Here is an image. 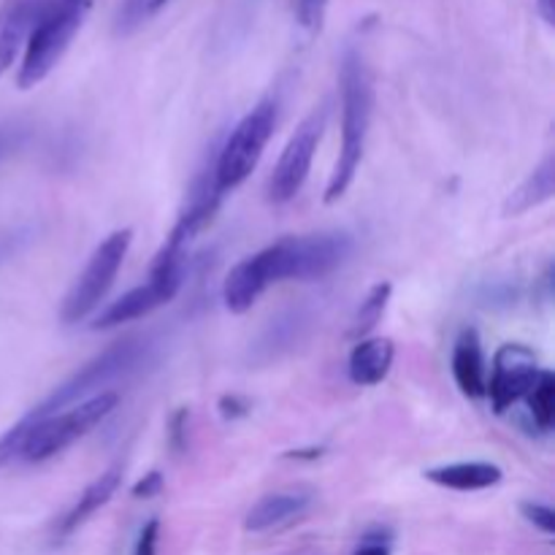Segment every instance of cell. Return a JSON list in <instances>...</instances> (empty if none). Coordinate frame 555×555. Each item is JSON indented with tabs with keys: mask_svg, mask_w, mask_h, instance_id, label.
<instances>
[{
	"mask_svg": "<svg viewBox=\"0 0 555 555\" xmlns=\"http://www.w3.org/2000/svg\"><path fill=\"white\" fill-rule=\"evenodd\" d=\"M555 193V160L553 157H545L518 188L509 193V198L504 201V215L518 217L526 215V211L537 209V206L547 204Z\"/></svg>",
	"mask_w": 555,
	"mask_h": 555,
	"instance_id": "obj_18",
	"label": "cell"
},
{
	"mask_svg": "<svg viewBox=\"0 0 555 555\" xmlns=\"http://www.w3.org/2000/svg\"><path fill=\"white\" fill-rule=\"evenodd\" d=\"M396 347L393 341L385 339V336H374V339H358V345L352 347L350 363H347V372L350 379L358 388H374V385L383 383L385 377L393 369Z\"/></svg>",
	"mask_w": 555,
	"mask_h": 555,
	"instance_id": "obj_14",
	"label": "cell"
},
{
	"mask_svg": "<svg viewBox=\"0 0 555 555\" xmlns=\"http://www.w3.org/2000/svg\"><path fill=\"white\" fill-rule=\"evenodd\" d=\"M184 258L188 249L177 247V244H163L157 249L155 260L150 266V280L144 285L133 287V291L122 293L117 301L101 309L95 320H92V331H112L125 323H135V320L146 318L155 309L166 307L168 301L177 298V293L184 285Z\"/></svg>",
	"mask_w": 555,
	"mask_h": 555,
	"instance_id": "obj_6",
	"label": "cell"
},
{
	"mask_svg": "<svg viewBox=\"0 0 555 555\" xmlns=\"http://www.w3.org/2000/svg\"><path fill=\"white\" fill-rule=\"evenodd\" d=\"M390 293H393V285H390V282H377V285L366 293V298H363L361 307H358L356 320H352L350 336L361 339V336L372 334V331L377 328L379 320L385 318V309H388Z\"/></svg>",
	"mask_w": 555,
	"mask_h": 555,
	"instance_id": "obj_19",
	"label": "cell"
},
{
	"mask_svg": "<svg viewBox=\"0 0 555 555\" xmlns=\"http://www.w3.org/2000/svg\"><path fill=\"white\" fill-rule=\"evenodd\" d=\"M119 482H122V475H119L117 466L108 472H103L101 477H95V480H92L90 486L79 493V499L74 502V507H70L68 513L63 515V520H60V526H57L60 540H65V537H70L74 531H79L81 526H85L87 520L98 513V509L106 507V504L117 496Z\"/></svg>",
	"mask_w": 555,
	"mask_h": 555,
	"instance_id": "obj_16",
	"label": "cell"
},
{
	"mask_svg": "<svg viewBox=\"0 0 555 555\" xmlns=\"http://www.w3.org/2000/svg\"><path fill=\"white\" fill-rule=\"evenodd\" d=\"M520 515H524L534 529H540L542 534H555V513L547 504L524 502L520 504Z\"/></svg>",
	"mask_w": 555,
	"mask_h": 555,
	"instance_id": "obj_24",
	"label": "cell"
},
{
	"mask_svg": "<svg viewBox=\"0 0 555 555\" xmlns=\"http://www.w3.org/2000/svg\"><path fill=\"white\" fill-rule=\"evenodd\" d=\"M25 434H27V417H22L20 423H14V426L0 437V469L14 464V461H20V448Z\"/></svg>",
	"mask_w": 555,
	"mask_h": 555,
	"instance_id": "obj_21",
	"label": "cell"
},
{
	"mask_svg": "<svg viewBox=\"0 0 555 555\" xmlns=\"http://www.w3.org/2000/svg\"><path fill=\"white\" fill-rule=\"evenodd\" d=\"M328 11V0H298V25L307 33H320Z\"/></svg>",
	"mask_w": 555,
	"mask_h": 555,
	"instance_id": "obj_22",
	"label": "cell"
},
{
	"mask_svg": "<svg viewBox=\"0 0 555 555\" xmlns=\"http://www.w3.org/2000/svg\"><path fill=\"white\" fill-rule=\"evenodd\" d=\"M87 11H90V0H41V9L27 36L20 74H16L20 90L41 85L57 68L79 33Z\"/></svg>",
	"mask_w": 555,
	"mask_h": 555,
	"instance_id": "obj_4",
	"label": "cell"
},
{
	"mask_svg": "<svg viewBox=\"0 0 555 555\" xmlns=\"http://www.w3.org/2000/svg\"><path fill=\"white\" fill-rule=\"evenodd\" d=\"M157 540H160V520L152 518L141 526L133 555H157Z\"/></svg>",
	"mask_w": 555,
	"mask_h": 555,
	"instance_id": "obj_26",
	"label": "cell"
},
{
	"mask_svg": "<svg viewBox=\"0 0 555 555\" xmlns=\"http://www.w3.org/2000/svg\"><path fill=\"white\" fill-rule=\"evenodd\" d=\"M188 426H190V410H177L168 421V444L173 453H184L188 450Z\"/></svg>",
	"mask_w": 555,
	"mask_h": 555,
	"instance_id": "obj_25",
	"label": "cell"
},
{
	"mask_svg": "<svg viewBox=\"0 0 555 555\" xmlns=\"http://www.w3.org/2000/svg\"><path fill=\"white\" fill-rule=\"evenodd\" d=\"M526 399H529V410L537 428H540V431H551L555 423V374L542 369L534 388H531V393L526 396Z\"/></svg>",
	"mask_w": 555,
	"mask_h": 555,
	"instance_id": "obj_20",
	"label": "cell"
},
{
	"mask_svg": "<svg viewBox=\"0 0 555 555\" xmlns=\"http://www.w3.org/2000/svg\"><path fill=\"white\" fill-rule=\"evenodd\" d=\"M350 233H309L287 236L269 244L260 253L238 260L225 276L222 301L231 314H244L258 304V298L280 282H312L334 274L352 255Z\"/></svg>",
	"mask_w": 555,
	"mask_h": 555,
	"instance_id": "obj_1",
	"label": "cell"
},
{
	"mask_svg": "<svg viewBox=\"0 0 555 555\" xmlns=\"http://www.w3.org/2000/svg\"><path fill=\"white\" fill-rule=\"evenodd\" d=\"M276 128V101L263 98L253 112L244 114L236 128L228 133L225 144L215 157V188L225 198L236 188H242L258 168L266 146Z\"/></svg>",
	"mask_w": 555,
	"mask_h": 555,
	"instance_id": "obj_7",
	"label": "cell"
},
{
	"mask_svg": "<svg viewBox=\"0 0 555 555\" xmlns=\"http://www.w3.org/2000/svg\"><path fill=\"white\" fill-rule=\"evenodd\" d=\"M428 482L439 488H450V491H486L502 482L504 472L502 466L488 464V461H461V464H444L434 466V469L423 472Z\"/></svg>",
	"mask_w": 555,
	"mask_h": 555,
	"instance_id": "obj_15",
	"label": "cell"
},
{
	"mask_svg": "<svg viewBox=\"0 0 555 555\" xmlns=\"http://www.w3.org/2000/svg\"><path fill=\"white\" fill-rule=\"evenodd\" d=\"M540 372V361H537V352L531 347L518 345V341H507V345L499 347L486 388L493 412L504 415L518 401H524L534 388Z\"/></svg>",
	"mask_w": 555,
	"mask_h": 555,
	"instance_id": "obj_10",
	"label": "cell"
},
{
	"mask_svg": "<svg viewBox=\"0 0 555 555\" xmlns=\"http://www.w3.org/2000/svg\"><path fill=\"white\" fill-rule=\"evenodd\" d=\"M453 379L466 399H482L488 388V361L480 334L466 328L453 347Z\"/></svg>",
	"mask_w": 555,
	"mask_h": 555,
	"instance_id": "obj_12",
	"label": "cell"
},
{
	"mask_svg": "<svg viewBox=\"0 0 555 555\" xmlns=\"http://www.w3.org/2000/svg\"><path fill=\"white\" fill-rule=\"evenodd\" d=\"M537 5V14H540V20L545 22L547 27L555 25V9H553V0H534Z\"/></svg>",
	"mask_w": 555,
	"mask_h": 555,
	"instance_id": "obj_30",
	"label": "cell"
},
{
	"mask_svg": "<svg viewBox=\"0 0 555 555\" xmlns=\"http://www.w3.org/2000/svg\"><path fill=\"white\" fill-rule=\"evenodd\" d=\"M119 404V396L114 390L98 393L92 399L79 401L68 410L57 412L49 417H27V434L22 439L20 461L25 464H43L54 455L65 453L70 444L85 439L95 426H101Z\"/></svg>",
	"mask_w": 555,
	"mask_h": 555,
	"instance_id": "obj_5",
	"label": "cell"
},
{
	"mask_svg": "<svg viewBox=\"0 0 555 555\" xmlns=\"http://www.w3.org/2000/svg\"><path fill=\"white\" fill-rule=\"evenodd\" d=\"M130 242H133V231L130 228H119V231L108 233L98 244L95 253L87 258L81 274L76 276L70 291L65 293L63 307H60V320L65 325L81 323V320H87L101 307L106 293L112 291L114 280H117L119 269H122L125 258H128Z\"/></svg>",
	"mask_w": 555,
	"mask_h": 555,
	"instance_id": "obj_8",
	"label": "cell"
},
{
	"mask_svg": "<svg viewBox=\"0 0 555 555\" xmlns=\"http://www.w3.org/2000/svg\"><path fill=\"white\" fill-rule=\"evenodd\" d=\"M41 0H3L0 5V76L14 65L16 54L25 49Z\"/></svg>",
	"mask_w": 555,
	"mask_h": 555,
	"instance_id": "obj_13",
	"label": "cell"
},
{
	"mask_svg": "<svg viewBox=\"0 0 555 555\" xmlns=\"http://www.w3.org/2000/svg\"><path fill=\"white\" fill-rule=\"evenodd\" d=\"M309 318L304 309H291V312L280 314L269 323V328L263 331V336L255 345V358L263 363L276 361L280 356H285L287 350L298 345V341L307 336Z\"/></svg>",
	"mask_w": 555,
	"mask_h": 555,
	"instance_id": "obj_17",
	"label": "cell"
},
{
	"mask_svg": "<svg viewBox=\"0 0 555 555\" xmlns=\"http://www.w3.org/2000/svg\"><path fill=\"white\" fill-rule=\"evenodd\" d=\"M152 347L155 341L150 336H125V339L114 341L106 350L98 352L95 358L85 363L79 372L70 374L65 383H60L47 399L38 406H33L27 415L30 417H49L57 415V412L68 410V406L79 404V401L92 399L98 393H106V388H112L114 383H122L130 374L139 372L152 356Z\"/></svg>",
	"mask_w": 555,
	"mask_h": 555,
	"instance_id": "obj_3",
	"label": "cell"
},
{
	"mask_svg": "<svg viewBox=\"0 0 555 555\" xmlns=\"http://www.w3.org/2000/svg\"><path fill=\"white\" fill-rule=\"evenodd\" d=\"M341 146L325 188V204H336L352 188L366 152L369 128L374 114V76L361 49L350 47L341 57Z\"/></svg>",
	"mask_w": 555,
	"mask_h": 555,
	"instance_id": "obj_2",
	"label": "cell"
},
{
	"mask_svg": "<svg viewBox=\"0 0 555 555\" xmlns=\"http://www.w3.org/2000/svg\"><path fill=\"white\" fill-rule=\"evenodd\" d=\"M325 130V108H314L309 117L301 119L293 135L287 139L280 160H276L274 173L269 179V201L271 204H287L301 193L307 184L312 160L318 155L320 139Z\"/></svg>",
	"mask_w": 555,
	"mask_h": 555,
	"instance_id": "obj_9",
	"label": "cell"
},
{
	"mask_svg": "<svg viewBox=\"0 0 555 555\" xmlns=\"http://www.w3.org/2000/svg\"><path fill=\"white\" fill-rule=\"evenodd\" d=\"M171 0H150V14H155V11H160L163 5H168Z\"/></svg>",
	"mask_w": 555,
	"mask_h": 555,
	"instance_id": "obj_31",
	"label": "cell"
},
{
	"mask_svg": "<svg viewBox=\"0 0 555 555\" xmlns=\"http://www.w3.org/2000/svg\"><path fill=\"white\" fill-rule=\"evenodd\" d=\"M27 133H30V130H27L22 122L0 125V163L9 160L14 152H20L22 146H25Z\"/></svg>",
	"mask_w": 555,
	"mask_h": 555,
	"instance_id": "obj_23",
	"label": "cell"
},
{
	"mask_svg": "<svg viewBox=\"0 0 555 555\" xmlns=\"http://www.w3.org/2000/svg\"><path fill=\"white\" fill-rule=\"evenodd\" d=\"M309 507H312V493L307 491L269 493L260 502H255V507L247 513L244 531H249V534H263V531L282 529V526H291L293 520L307 515Z\"/></svg>",
	"mask_w": 555,
	"mask_h": 555,
	"instance_id": "obj_11",
	"label": "cell"
},
{
	"mask_svg": "<svg viewBox=\"0 0 555 555\" xmlns=\"http://www.w3.org/2000/svg\"><path fill=\"white\" fill-rule=\"evenodd\" d=\"M352 555H390V545L385 540H374V537H366V540L358 545V551Z\"/></svg>",
	"mask_w": 555,
	"mask_h": 555,
	"instance_id": "obj_29",
	"label": "cell"
},
{
	"mask_svg": "<svg viewBox=\"0 0 555 555\" xmlns=\"http://www.w3.org/2000/svg\"><path fill=\"white\" fill-rule=\"evenodd\" d=\"M249 401L242 399V396L231 393V396H222L220 399V415L225 417V421H238V417H247L249 415Z\"/></svg>",
	"mask_w": 555,
	"mask_h": 555,
	"instance_id": "obj_28",
	"label": "cell"
},
{
	"mask_svg": "<svg viewBox=\"0 0 555 555\" xmlns=\"http://www.w3.org/2000/svg\"><path fill=\"white\" fill-rule=\"evenodd\" d=\"M163 486H166V482H163L160 472H146V475L135 482L133 491L130 493H133L135 499H155V496H160Z\"/></svg>",
	"mask_w": 555,
	"mask_h": 555,
	"instance_id": "obj_27",
	"label": "cell"
}]
</instances>
